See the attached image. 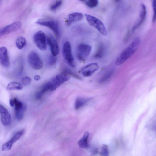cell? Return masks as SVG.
<instances>
[{
	"label": "cell",
	"mask_w": 156,
	"mask_h": 156,
	"mask_svg": "<svg viewBox=\"0 0 156 156\" xmlns=\"http://www.w3.org/2000/svg\"><path fill=\"white\" fill-rule=\"evenodd\" d=\"M140 43V38L138 37L135 38L119 55L115 61V65L120 66L129 58L136 51Z\"/></svg>",
	"instance_id": "6da1fadb"
},
{
	"label": "cell",
	"mask_w": 156,
	"mask_h": 156,
	"mask_svg": "<svg viewBox=\"0 0 156 156\" xmlns=\"http://www.w3.org/2000/svg\"><path fill=\"white\" fill-rule=\"evenodd\" d=\"M86 20L88 24L96 29L104 36L107 35V31L103 22L99 19L91 15L85 14Z\"/></svg>",
	"instance_id": "7a4b0ae2"
},
{
	"label": "cell",
	"mask_w": 156,
	"mask_h": 156,
	"mask_svg": "<svg viewBox=\"0 0 156 156\" xmlns=\"http://www.w3.org/2000/svg\"><path fill=\"white\" fill-rule=\"evenodd\" d=\"M37 24L48 27L52 30L57 37L59 35V30L58 22L56 20L49 18L39 19L36 22Z\"/></svg>",
	"instance_id": "3957f363"
},
{
	"label": "cell",
	"mask_w": 156,
	"mask_h": 156,
	"mask_svg": "<svg viewBox=\"0 0 156 156\" xmlns=\"http://www.w3.org/2000/svg\"><path fill=\"white\" fill-rule=\"evenodd\" d=\"M91 49V47L87 44H79L77 47L76 51L77 59L81 61H84L90 54Z\"/></svg>",
	"instance_id": "277c9868"
},
{
	"label": "cell",
	"mask_w": 156,
	"mask_h": 156,
	"mask_svg": "<svg viewBox=\"0 0 156 156\" xmlns=\"http://www.w3.org/2000/svg\"><path fill=\"white\" fill-rule=\"evenodd\" d=\"M33 41L37 47L42 51L47 48V40L44 33L41 30L36 32L33 37Z\"/></svg>",
	"instance_id": "5b68a950"
},
{
	"label": "cell",
	"mask_w": 156,
	"mask_h": 156,
	"mask_svg": "<svg viewBox=\"0 0 156 156\" xmlns=\"http://www.w3.org/2000/svg\"><path fill=\"white\" fill-rule=\"evenodd\" d=\"M28 61L30 67L34 69H40L43 66L42 60L38 54L35 51H31L29 54Z\"/></svg>",
	"instance_id": "8992f818"
},
{
	"label": "cell",
	"mask_w": 156,
	"mask_h": 156,
	"mask_svg": "<svg viewBox=\"0 0 156 156\" xmlns=\"http://www.w3.org/2000/svg\"><path fill=\"white\" fill-rule=\"evenodd\" d=\"M63 57L68 64L71 67H74L75 64L72 55L71 44L68 41L63 44L62 49Z\"/></svg>",
	"instance_id": "52a82bcc"
},
{
	"label": "cell",
	"mask_w": 156,
	"mask_h": 156,
	"mask_svg": "<svg viewBox=\"0 0 156 156\" xmlns=\"http://www.w3.org/2000/svg\"><path fill=\"white\" fill-rule=\"evenodd\" d=\"M69 79V78L68 76L62 73L57 75L49 81L51 87V90L53 91L56 89Z\"/></svg>",
	"instance_id": "ba28073f"
},
{
	"label": "cell",
	"mask_w": 156,
	"mask_h": 156,
	"mask_svg": "<svg viewBox=\"0 0 156 156\" xmlns=\"http://www.w3.org/2000/svg\"><path fill=\"white\" fill-rule=\"evenodd\" d=\"M24 133V130L23 129L15 133L9 141L3 144L2 147V151H6L10 150L13 144L20 138Z\"/></svg>",
	"instance_id": "9c48e42d"
},
{
	"label": "cell",
	"mask_w": 156,
	"mask_h": 156,
	"mask_svg": "<svg viewBox=\"0 0 156 156\" xmlns=\"http://www.w3.org/2000/svg\"><path fill=\"white\" fill-rule=\"evenodd\" d=\"M46 38L52 55L56 56L59 52L58 46L56 41L50 34H48Z\"/></svg>",
	"instance_id": "30bf717a"
},
{
	"label": "cell",
	"mask_w": 156,
	"mask_h": 156,
	"mask_svg": "<svg viewBox=\"0 0 156 156\" xmlns=\"http://www.w3.org/2000/svg\"><path fill=\"white\" fill-rule=\"evenodd\" d=\"M22 26L20 22H16L0 29V37L16 31Z\"/></svg>",
	"instance_id": "8fae6325"
},
{
	"label": "cell",
	"mask_w": 156,
	"mask_h": 156,
	"mask_svg": "<svg viewBox=\"0 0 156 156\" xmlns=\"http://www.w3.org/2000/svg\"><path fill=\"white\" fill-rule=\"evenodd\" d=\"M99 68V66L97 63H92L82 68L80 72L83 76L88 77L90 76L98 70Z\"/></svg>",
	"instance_id": "7c38bea8"
},
{
	"label": "cell",
	"mask_w": 156,
	"mask_h": 156,
	"mask_svg": "<svg viewBox=\"0 0 156 156\" xmlns=\"http://www.w3.org/2000/svg\"><path fill=\"white\" fill-rule=\"evenodd\" d=\"M0 113L2 124L5 126L9 125L11 122L10 115L7 110L2 105H0Z\"/></svg>",
	"instance_id": "4fadbf2b"
},
{
	"label": "cell",
	"mask_w": 156,
	"mask_h": 156,
	"mask_svg": "<svg viewBox=\"0 0 156 156\" xmlns=\"http://www.w3.org/2000/svg\"><path fill=\"white\" fill-rule=\"evenodd\" d=\"M0 63L3 66L5 67H9L10 65L8 50L4 46L0 48Z\"/></svg>",
	"instance_id": "5bb4252c"
},
{
	"label": "cell",
	"mask_w": 156,
	"mask_h": 156,
	"mask_svg": "<svg viewBox=\"0 0 156 156\" xmlns=\"http://www.w3.org/2000/svg\"><path fill=\"white\" fill-rule=\"evenodd\" d=\"M83 18V14L79 12H74L69 14L66 20V23L68 26L72 23L81 20Z\"/></svg>",
	"instance_id": "9a60e30c"
},
{
	"label": "cell",
	"mask_w": 156,
	"mask_h": 156,
	"mask_svg": "<svg viewBox=\"0 0 156 156\" xmlns=\"http://www.w3.org/2000/svg\"><path fill=\"white\" fill-rule=\"evenodd\" d=\"M140 18L139 21L133 27V30L134 31L140 27L144 22L146 16L147 10L145 5L143 4L141 5Z\"/></svg>",
	"instance_id": "2e32d148"
},
{
	"label": "cell",
	"mask_w": 156,
	"mask_h": 156,
	"mask_svg": "<svg viewBox=\"0 0 156 156\" xmlns=\"http://www.w3.org/2000/svg\"><path fill=\"white\" fill-rule=\"evenodd\" d=\"M51 87L49 82L44 84L42 87L41 89L36 94L35 97L37 99H40L43 95L49 90H51Z\"/></svg>",
	"instance_id": "e0dca14e"
},
{
	"label": "cell",
	"mask_w": 156,
	"mask_h": 156,
	"mask_svg": "<svg viewBox=\"0 0 156 156\" xmlns=\"http://www.w3.org/2000/svg\"><path fill=\"white\" fill-rule=\"evenodd\" d=\"M89 136V133L86 132L84 133L82 137L79 140L78 144L80 148H86L88 147Z\"/></svg>",
	"instance_id": "ac0fdd59"
},
{
	"label": "cell",
	"mask_w": 156,
	"mask_h": 156,
	"mask_svg": "<svg viewBox=\"0 0 156 156\" xmlns=\"http://www.w3.org/2000/svg\"><path fill=\"white\" fill-rule=\"evenodd\" d=\"M89 99L79 97L75 100L74 107L76 109H78L84 106L89 101Z\"/></svg>",
	"instance_id": "d6986e66"
},
{
	"label": "cell",
	"mask_w": 156,
	"mask_h": 156,
	"mask_svg": "<svg viewBox=\"0 0 156 156\" xmlns=\"http://www.w3.org/2000/svg\"><path fill=\"white\" fill-rule=\"evenodd\" d=\"M23 88V85L16 82H11L8 85L7 89L9 90H20Z\"/></svg>",
	"instance_id": "ffe728a7"
},
{
	"label": "cell",
	"mask_w": 156,
	"mask_h": 156,
	"mask_svg": "<svg viewBox=\"0 0 156 156\" xmlns=\"http://www.w3.org/2000/svg\"><path fill=\"white\" fill-rule=\"evenodd\" d=\"M26 109V107L25 105L22 108L15 109V117L17 120L20 121L23 119Z\"/></svg>",
	"instance_id": "44dd1931"
},
{
	"label": "cell",
	"mask_w": 156,
	"mask_h": 156,
	"mask_svg": "<svg viewBox=\"0 0 156 156\" xmlns=\"http://www.w3.org/2000/svg\"><path fill=\"white\" fill-rule=\"evenodd\" d=\"M26 44L25 38L23 36H19L16 39V44L17 47L19 49H21L23 48Z\"/></svg>",
	"instance_id": "7402d4cb"
},
{
	"label": "cell",
	"mask_w": 156,
	"mask_h": 156,
	"mask_svg": "<svg viewBox=\"0 0 156 156\" xmlns=\"http://www.w3.org/2000/svg\"><path fill=\"white\" fill-rule=\"evenodd\" d=\"M62 73L67 76L68 75H71L79 79H81L80 76L72 72L70 69L67 67H65L63 69Z\"/></svg>",
	"instance_id": "603a6c76"
},
{
	"label": "cell",
	"mask_w": 156,
	"mask_h": 156,
	"mask_svg": "<svg viewBox=\"0 0 156 156\" xmlns=\"http://www.w3.org/2000/svg\"><path fill=\"white\" fill-rule=\"evenodd\" d=\"M62 1L56 0L53 2L49 7L50 9L52 11H55L57 10L62 5Z\"/></svg>",
	"instance_id": "cb8c5ba5"
},
{
	"label": "cell",
	"mask_w": 156,
	"mask_h": 156,
	"mask_svg": "<svg viewBox=\"0 0 156 156\" xmlns=\"http://www.w3.org/2000/svg\"><path fill=\"white\" fill-rule=\"evenodd\" d=\"M83 1L87 7L91 8L97 7L98 4V1L97 0H89Z\"/></svg>",
	"instance_id": "d4e9b609"
},
{
	"label": "cell",
	"mask_w": 156,
	"mask_h": 156,
	"mask_svg": "<svg viewBox=\"0 0 156 156\" xmlns=\"http://www.w3.org/2000/svg\"><path fill=\"white\" fill-rule=\"evenodd\" d=\"M100 154L101 156H108L109 150L108 146L105 144H103L101 146Z\"/></svg>",
	"instance_id": "484cf974"
},
{
	"label": "cell",
	"mask_w": 156,
	"mask_h": 156,
	"mask_svg": "<svg viewBox=\"0 0 156 156\" xmlns=\"http://www.w3.org/2000/svg\"><path fill=\"white\" fill-rule=\"evenodd\" d=\"M57 60L56 56H54L52 54L48 56V64L51 66L55 65L56 63Z\"/></svg>",
	"instance_id": "4316f807"
},
{
	"label": "cell",
	"mask_w": 156,
	"mask_h": 156,
	"mask_svg": "<svg viewBox=\"0 0 156 156\" xmlns=\"http://www.w3.org/2000/svg\"><path fill=\"white\" fill-rule=\"evenodd\" d=\"M104 52V48L103 45H101L98 48L97 51L94 55L96 58H100L103 56Z\"/></svg>",
	"instance_id": "83f0119b"
},
{
	"label": "cell",
	"mask_w": 156,
	"mask_h": 156,
	"mask_svg": "<svg viewBox=\"0 0 156 156\" xmlns=\"http://www.w3.org/2000/svg\"><path fill=\"white\" fill-rule=\"evenodd\" d=\"M112 71H109L106 73L99 80V82L101 83L104 82L108 80L112 74Z\"/></svg>",
	"instance_id": "f1b7e54d"
},
{
	"label": "cell",
	"mask_w": 156,
	"mask_h": 156,
	"mask_svg": "<svg viewBox=\"0 0 156 156\" xmlns=\"http://www.w3.org/2000/svg\"><path fill=\"white\" fill-rule=\"evenodd\" d=\"M31 78L28 76H26L23 77L21 79V83L24 86H27L29 85L31 81Z\"/></svg>",
	"instance_id": "f546056e"
},
{
	"label": "cell",
	"mask_w": 156,
	"mask_h": 156,
	"mask_svg": "<svg viewBox=\"0 0 156 156\" xmlns=\"http://www.w3.org/2000/svg\"><path fill=\"white\" fill-rule=\"evenodd\" d=\"M152 7L153 12V14L152 17V22L154 23L156 20V1L153 0L152 2Z\"/></svg>",
	"instance_id": "4dcf8cb0"
},
{
	"label": "cell",
	"mask_w": 156,
	"mask_h": 156,
	"mask_svg": "<svg viewBox=\"0 0 156 156\" xmlns=\"http://www.w3.org/2000/svg\"><path fill=\"white\" fill-rule=\"evenodd\" d=\"M9 103L10 105L12 107L14 106V101L13 99H11L9 101Z\"/></svg>",
	"instance_id": "1f68e13d"
},
{
	"label": "cell",
	"mask_w": 156,
	"mask_h": 156,
	"mask_svg": "<svg viewBox=\"0 0 156 156\" xmlns=\"http://www.w3.org/2000/svg\"><path fill=\"white\" fill-rule=\"evenodd\" d=\"M40 76L38 75H36L34 77V79L35 80L38 81L40 79Z\"/></svg>",
	"instance_id": "d6a6232c"
}]
</instances>
